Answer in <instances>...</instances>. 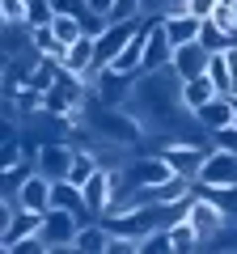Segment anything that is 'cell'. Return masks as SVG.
<instances>
[{
    "instance_id": "1",
    "label": "cell",
    "mask_w": 237,
    "mask_h": 254,
    "mask_svg": "<svg viewBox=\"0 0 237 254\" xmlns=\"http://www.w3.org/2000/svg\"><path fill=\"white\" fill-rule=\"evenodd\" d=\"M195 182H199V187H208V190H237V153L212 148V153L203 157Z\"/></svg>"
},
{
    "instance_id": "2",
    "label": "cell",
    "mask_w": 237,
    "mask_h": 254,
    "mask_svg": "<svg viewBox=\"0 0 237 254\" xmlns=\"http://www.w3.org/2000/svg\"><path fill=\"white\" fill-rule=\"evenodd\" d=\"M76 233H81V212H68V208H47L43 212V242H47V250H72Z\"/></svg>"
},
{
    "instance_id": "3",
    "label": "cell",
    "mask_w": 237,
    "mask_h": 254,
    "mask_svg": "<svg viewBox=\"0 0 237 254\" xmlns=\"http://www.w3.org/2000/svg\"><path fill=\"white\" fill-rule=\"evenodd\" d=\"M140 72H118V68H98L93 72V93H98L102 106H127L131 89H136Z\"/></svg>"
},
{
    "instance_id": "4",
    "label": "cell",
    "mask_w": 237,
    "mask_h": 254,
    "mask_svg": "<svg viewBox=\"0 0 237 254\" xmlns=\"http://www.w3.org/2000/svg\"><path fill=\"white\" fill-rule=\"evenodd\" d=\"M170 64H174V43H170V34H165L161 17H157V21L144 26V72H161Z\"/></svg>"
},
{
    "instance_id": "5",
    "label": "cell",
    "mask_w": 237,
    "mask_h": 254,
    "mask_svg": "<svg viewBox=\"0 0 237 254\" xmlns=\"http://www.w3.org/2000/svg\"><path fill=\"white\" fill-rule=\"evenodd\" d=\"M43 233V212H30V208H17L9 220H4V229H0V250H17L26 237Z\"/></svg>"
},
{
    "instance_id": "6",
    "label": "cell",
    "mask_w": 237,
    "mask_h": 254,
    "mask_svg": "<svg viewBox=\"0 0 237 254\" xmlns=\"http://www.w3.org/2000/svg\"><path fill=\"white\" fill-rule=\"evenodd\" d=\"M174 174H178V170H174L165 157H144V161L127 165V170H123V178H127V187H165Z\"/></svg>"
},
{
    "instance_id": "7",
    "label": "cell",
    "mask_w": 237,
    "mask_h": 254,
    "mask_svg": "<svg viewBox=\"0 0 237 254\" xmlns=\"http://www.w3.org/2000/svg\"><path fill=\"white\" fill-rule=\"evenodd\" d=\"M195 123L203 127V131H220V127H229V123H237V102L229 98V93H216V98L208 102V106H199L195 110Z\"/></svg>"
},
{
    "instance_id": "8",
    "label": "cell",
    "mask_w": 237,
    "mask_h": 254,
    "mask_svg": "<svg viewBox=\"0 0 237 254\" xmlns=\"http://www.w3.org/2000/svg\"><path fill=\"white\" fill-rule=\"evenodd\" d=\"M64 68H68V72H76V76H85V81H93V72H98V38L81 34L72 47H68Z\"/></svg>"
},
{
    "instance_id": "9",
    "label": "cell",
    "mask_w": 237,
    "mask_h": 254,
    "mask_svg": "<svg viewBox=\"0 0 237 254\" xmlns=\"http://www.w3.org/2000/svg\"><path fill=\"white\" fill-rule=\"evenodd\" d=\"M191 225L199 229V237L208 242V237H220L225 233V208H220L216 199H191Z\"/></svg>"
},
{
    "instance_id": "10",
    "label": "cell",
    "mask_w": 237,
    "mask_h": 254,
    "mask_svg": "<svg viewBox=\"0 0 237 254\" xmlns=\"http://www.w3.org/2000/svg\"><path fill=\"white\" fill-rule=\"evenodd\" d=\"M81 190H85V208H89V216H106V212H110V199H115V174H110V170H98Z\"/></svg>"
},
{
    "instance_id": "11",
    "label": "cell",
    "mask_w": 237,
    "mask_h": 254,
    "mask_svg": "<svg viewBox=\"0 0 237 254\" xmlns=\"http://www.w3.org/2000/svg\"><path fill=\"white\" fill-rule=\"evenodd\" d=\"M161 26H165V34H170L174 47H186V43H199L203 17H195V13H186V9H174V13L161 17Z\"/></svg>"
},
{
    "instance_id": "12",
    "label": "cell",
    "mask_w": 237,
    "mask_h": 254,
    "mask_svg": "<svg viewBox=\"0 0 237 254\" xmlns=\"http://www.w3.org/2000/svg\"><path fill=\"white\" fill-rule=\"evenodd\" d=\"M208 60H212V51L203 43H186V47H174V72L182 76V81H191V76H203L208 72Z\"/></svg>"
},
{
    "instance_id": "13",
    "label": "cell",
    "mask_w": 237,
    "mask_h": 254,
    "mask_svg": "<svg viewBox=\"0 0 237 254\" xmlns=\"http://www.w3.org/2000/svg\"><path fill=\"white\" fill-rule=\"evenodd\" d=\"M72 161H76V153L68 144H59V140H51V144L38 148V174H47V178H68Z\"/></svg>"
},
{
    "instance_id": "14",
    "label": "cell",
    "mask_w": 237,
    "mask_h": 254,
    "mask_svg": "<svg viewBox=\"0 0 237 254\" xmlns=\"http://www.w3.org/2000/svg\"><path fill=\"white\" fill-rule=\"evenodd\" d=\"M17 208H30V212L51 208V178H47V174H30L17 187Z\"/></svg>"
},
{
    "instance_id": "15",
    "label": "cell",
    "mask_w": 237,
    "mask_h": 254,
    "mask_svg": "<svg viewBox=\"0 0 237 254\" xmlns=\"http://www.w3.org/2000/svg\"><path fill=\"white\" fill-rule=\"evenodd\" d=\"M216 93H220V89H216V81H212L208 72H203V76H191V81H182V106L195 115V110H199V106H208V102L216 98Z\"/></svg>"
},
{
    "instance_id": "16",
    "label": "cell",
    "mask_w": 237,
    "mask_h": 254,
    "mask_svg": "<svg viewBox=\"0 0 237 254\" xmlns=\"http://www.w3.org/2000/svg\"><path fill=\"white\" fill-rule=\"evenodd\" d=\"M30 47H34V55H47V60H59V64H64V55H68V43H59V34H55L51 26L30 30Z\"/></svg>"
},
{
    "instance_id": "17",
    "label": "cell",
    "mask_w": 237,
    "mask_h": 254,
    "mask_svg": "<svg viewBox=\"0 0 237 254\" xmlns=\"http://www.w3.org/2000/svg\"><path fill=\"white\" fill-rule=\"evenodd\" d=\"M170 242H174V250L178 254H186V250H199L203 246V237H199V229L191 225V216H178V220H170Z\"/></svg>"
},
{
    "instance_id": "18",
    "label": "cell",
    "mask_w": 237,
    "mask_h": 254,
    "mask_svg": "<svg viewBox=\"0 0 237 254\" xmlns=\"http://www.w3.org/2000/svg\"><path fill=\"white\" fill-rule=\"evenodd\" d=\"M110 68H118V72H144V26H140L136 38H131V43L115 55V64H110Z\"/></svg>"
},
{
    "instance_id": "19",
    "label": "cell",
    "mask_w": 237,
    "mask_h": 254,
    "mask_svg": "<svg viewBox=\"0 0 237 254\" xmlns=\"http://www.w3.org/2000/svg\"><path fill=\"white\" fill-rule=\"evenodd\" d=\"M106 242H110V229H106V225H81L72 250H81V254H102V250H106Z\"/></svg>"
},
{
    "instance_id": "20",
    "label": "cell",
    "mask_w": 237,
    "mask_h": 254,
    "mask_svg": "<svg viewBox=\"0 0 237 254\" xmlns=\"http://www.w3.org/2000/svg\"><path fill=\"white\" fill-rule=\"evenodd\" d=\"M208 76L216 81L220 93H229V98H233V72H229V55H225V51H212V60H208Z\"/></svg>"
},
{
    "instance_id": "21",
    "label": "cell",
    "mask_w": 237,
    "mask_h": 254,
    "mask_svg": "<svg viewBox=\"0 0 237 254\" xmlns=\"http://www.w3.org/2000/svg\"><path fill=\"white\" fill-rule=\"evenodd\" d=\"M59 17V9H55V0H26V26H51V21Z\"/></svg>"
},
{
    "instance_id": "22",
    "label": "cell",
    "mask_w": 237,
    "mask_h": 254,
    "mask_svg": "<svg viewBox=\"0 0 237 254\" xmlns=\"http://www.w3.org/2000/svg\"><path fill=\"white\" fill-rule=\"evenodd\" d=\"M199 43L208 47V51H229V47H233V34L208 17V21H203V30H199Z\"/></svg>"
},
{
    "instance_id": "23",
    "label": "cell",
    "mask_w": 237,
    "mask_h": 254,
    "mask_svg": "<svg viewBox=\"0 0 237 254\" xmlns=\"http://www.w3.org/2000/svg\"><path fill=\"white\" fill-rule=\"evenodd\" d=\"M98 170H102V165H98V157H93L89 148H81V153H76V161H72V170H68V182L85 187V182H89V178H93Z\"/></svg>"
},
{
    "instance_id": "24",
    "label": "cell",
    "mask_w": 237,
    "mask_h": 254,
    "mask_svg": "<svg viewBox=\"0 0 237 254\" xmlns=\"http://www.w3.org/2000/svg\"><path fill=\"white\" fill-rule=\"evenodd\" d=\"M191 182H195V178H186V174H174L165 187H157V203H178V199H186V195H191Z\"/></svg>"
},
{
    "instance_id": "25",
    "label": "cell",
    "mask_w": 237,
    "mask_h": 254,
    "mask_svg": "<svg viewBox=\"0 0 237 254\" xmlns=\"http://www.w3.org/2000/svg\"><path fill=\"white\" fill-rule=\"evenodd\" d=\"M51 30L59 34V43H68V47H72L76 38L85 34V21H81V17H72V13H59V17L51 21Z\"/></svg>"
},
{
    "instance_id": "26",
    "label": "cell",
    "mask_w": 237,
    "mask_h": 254,
    "mask_svg": "<svg viewBox=\"0 0 237 254\" xmlns=\"http://www.w3.org/2000/svg\"><path fill=\"white\" fill-rule=\"evenodd\" d=\"M174 242H170V229H148L140 237V254H170Z\"/></svg>"
},
{
    "instance_id": "27",
    "label": "cell",
    "mask_w": 237,
    "mask_h": 254,
    "mask_svg": "<svg viewBox=\"0 0 237 254\" xmlns=\"http://www.w3.org/2000/svg\"><path fill=\"white\" fill-rule=\"evenodd\" d=\"M140 9H144V0H115L110 21H140Z\"/></svg>"
},
{
    "instance_id": "28",
    "label": "cell",
    "mask_w": 237,
    "mask_h": 254,
    "mask_svg": "<svg viewBox=\"0 0 237 254\" xmlns=\"http://www.w3.org/2000/svg\"><path fill=\"white\" fill-rule=\"evenodd\" d=\"M0 17L9 26H26V0H0Z\"/></svg>"
},
{
    "instance_id": "29",
    "label": "cell",
    "mask_w": 237,
    "mask_h": 254,
    "mask_svg": "<svg viewBox=\"0 0 237 254\" xmlns=\"http://www.w3.org/2000/svg\"><path fill=\"white\" fill-rule=\"evenodd\" d=\"M212 148H225V153H237V123L220 127V131H212Z\"/></svg>"
},
{
    "instance_id": "30",
    "label": "cell",
    "mask_w": 237,
    "mask_h": 254,
    "mask_svg": "<svg viewBox=\"0 0 237 254\" xmlns=\"http://www.w3.org/2000/svg\"><path fill=\"white\" fill-rule=\"evenodd\" d=\"M212 21H216V26H225L229 34H237V4H216Z\"/></svg>"
},
{
    "instance_id": "31",
    "label": "cell",
    "mask_w": 237,
    "mask_h": 254,
    "mask_svg": "<svg viewBox=\"0 0 237 254\" xmlns=\"http://www.w3.org/2000/svg\"><path fill=\"white\" fill-rule=\"evenodd\" d=\"M216 4H220V0H186L182 9H186V13H195V17H203V21H208L212 13H216Z\"/></svg>"
},
{
    "instance_id": "32",
    "label": "cell",
    "mask_w": 237,
    "mask_h": 254,
    "mask_svg": "<svg viewBox=\"0 0 237 254\" xmlns=\"http://www.w3.org/2000/svg\"><path fill=\"white\" fill-rule=\"evenodd\" d=\"M55 9H59V13H72V17H81L89 4H85V0H55Z\"/></svg>"
},
{
    "instance_id": "33",
    "label": "cell",
    "mask_w": 237,
    "mask_h": 254,
    "mask_svg": "<svg viewBox=\"0 0 237 254\" xmlns=\"http://www.w3.org/2000/svg\"><path fill=\"white\" fill-rule=\"evenodd\" d=\"M89 4V13H98V17H106L110 21V9H115V0H85Z\"/></svg>"
},
{
    "instance_id": "34",
    "label": "cell",
    "mask_w": 237,
    "mask_h": 254,
    "mask_svg": "<svg viewBox=\"0 0 237 254\" xmlns=\"http://www.w3.org/2000/svg\"><path fill=\"white\" fill-rule=\"evenodd\" d=\"M233 102H237V98H233Z\"/></svg>"
}]
</instances>
